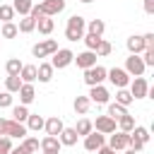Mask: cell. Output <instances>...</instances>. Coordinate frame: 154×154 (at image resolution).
<instances>
[{"label": "cell", "instance_id": "cell-15", "mask_svg": "<svg viewBox=\"0 0 154 154\" xmlns=\"http://www.w3.org/2000/svg\"><path fill=\"white\" fill-rule=\"evenodd\" d=\"M19 101L24 103V106H29L34 99H36V89H34V84L31 82H22V87H19Z\"/></svg>", "mask_w": 154, "mask_h": 154}, {"label": "cell", "instance_id": "cell-41", "mask_svg": "<svg viewBox=\"0 0 154 154\" xmlns=\"http://www.w3.org/2000/svg\"><path fill=\"white\" fill-rule=\"evenodd\" d=\"M10 149H12V137L0 135V154H10Z\"/></svg>", "mask_w": 154, "mask_h": 154}, {"label": "cell", "instance_id": "cell-24", "mask_svg": "<svg viewBox=\"0 0 154 154\" xmlns=\"http://www.w3.org/2000/svg\"><path fill=\"white\" fill-rule=\"evenodd\" d=\"M89 106H91L89 96H77V99H75V103H72V108H75V113H77V116H84V113L89 111Z\"/></svg>", "mask_w": 154, "mask_h": 154}, {"label": "cell", "instance_id": "cell-44", "mask_svg": "<svg viewBox=\"0 0 154 154\" xmlns=\"http://www.w3.org/2000/svg\"><path fill=\"white\" fill-rule=\"evenodd\" d=\"M144 46L147 48H154V34H144Z\"/></svg>", "mask_w": 154, "mask_h": 154}, {"label": "cell", "instance_id": "cell-40", "mask_svg": "<svg viewBox=\"0 0 154 154\" xmlns=\"http://www.w3.org/2000/svg\"><path fill=\"white\" fill-rule=\"evenodd\" d=\"M0 19H2V22H12V19H14L12 5H0Z\"/></svg>", "mask_w": 154, "mask_h": 154}, {"label": "cell", "instance_id": "cell-46", "mask_svg": "<svg viewBox=\"0 0 154 154\" xmlns=\"http://www.w3.org/2000/svg\"><path fill=\"white\" fill-rule=\"evenodd\" d=\"M96 152H99V154H118L116 149H111V147H106V144H101V147H99Z\"/></svg>", "mask_w": 154, "mask_h": 154}, {"label": "cell", "instance_id": "cell-18", "mask_svg": "<svg viewBox=\"0 0 154 154\" xmlns=\"http://www.w3.org/2000/svg\"><path fill=\"white\" fill-rule=\"evenodd\" d=\"M125 46H128V51L130 53H135V55H140L147 46H144V36H130L128 41H125Z\"/></svg>", "mask_w": 154, "mask_h": 154}, {"label": "cell", "instance_id": "cell-52", "mask_svg": "<svg viewBox=\"0 0 154 154\" xmlns=\"http://www.w3.org/2000/svg\"><path fill=\"white\" fill-rule=\"evenodd\" d=\"M0 38H2V36H0Z\"/></svg>", "mask_w": 154, "mask_h": 154}, {"label": "cell", "instance_id": "cell-27", "mask_svg": "<svg viewBox=\"0 0 154 154\" xmlns=\"http://www.w3.org/2000/svg\"><path fill=\"white\" fill-rule=\"evenodd\" d=\"M19 87H22V79H19V75H7V79H5V91H10V94H17V91H19Z\"/></svg>", "mask_w": 154, "mask_h": 154}, {"label": "cell", "instance_id": "cell-38", "mask_svg": "<svg viewBox=\"0 0 154 154\" xmlns=\"http://www.w3.org/2000/svg\"><path fill=\"white\" fill-rule=\"evenodd\" d=\"M22 144L26 147V152H29V154H36V152L41 149V144H38V140H36V137H29V135H26V137L22 140Z\"/></svg>", "mask_w": 154, "mask_h": 154}, {"label": "cell", "instance_id": "cell-34", "mask_svg": "<svg viewBox=\"0 0 154 154\" xmlns=\"http://www.w3.org/2000/svg\"><path fill=\"white\" fill-rule=\"evenodd\" d=\"M111 51H113V46H111V43H108L106 38H101L94 53H96V58H106V55H111Z\"/></svg>", "mask_w": 154, "mask_h": 154}, {"label": "cell", "instance_id": "cell-49", "mask_svg": "<svg viewBox=\"0 0 154 154\" xmlns=\"http://www.w3.org/2000/svg\"><path fill=\"white\" fill-rule=\"evenodd\" d=\"M123 152H125V154H140V152H135V149H130V147H128V149H123Z\"/></svg>", "mask_w": 154, "mask_h": 154}, {"label": "cell", "instance_id": "cell-12", "mask_svg": "<svg viewBox=\"0 0 154 154\" xmlns=\"http://www.w3.org/2000/svg\"><path fill=\"white\" fill-rule=\"evenodd\" d=\"M108 89L103 84H96V87H89V101L91 103H108Z\"/></svg>", "mask_w": 154, "mask_h": 154}, {"label": "cell", "instance_id": "cell-19", "mask_svg": "<svg viewBox=\"0 0 154 154\" xmlns=\"http://www.w3.org/2000/svg\"><path fill=\"white\" fill-rule=\"evenodd\" d=\"M36 79L43 82V84L51 82V79H53V65H51V63H41V65L36 67Z\"/></svg>", "mask_w": 154, "mask_h": 154}, {"label": "cell", "instance_id": "cell-1", "mask_svg": "<svg viewBox=\"0 0 154 154\" xmlns=\"http://www.w3.org/2000/svg\"><path fill=\"white\" fill-rule=\"evenodd\" d=\"M84 34H87V19L82 14H72L65 24V38L67 41H82Z\"/></svg>", "mask_w": 154, "mask_h": 154}, {"label": "cell", "instance_id": "cell-35", "mask_svg": "<svg viewBox=\"0 0 154 154\" xmlns=\"http://www.w3.org/2000/svg\"><path fill=\"white\" fill-rule=\"evenodd\" d=\"M22 60L19 58H10L7 63H5V70H7V75H19V70H22Z\"/></svg>", "mask_w": 154, "mask_h": 154}, {"label": "cell", "instance_id": "cell-37", "mask_svg": "<svg viewBox=\"0 0 154 154\" xmlns=\"http://www.w3.org/2000/svg\"><path fill=\"white\" fill-rule=\"evenodd\" d=\"M130 135H135L142 144H147V142H149V130H147V128H142V125H135V128L130 130Z\"/></svg>", "mask_w": 154, "mask_h": 154}, {"label": "cell", "instance_id": "cell-6", "mask_svg": "<svg viewBox=\"0 0 154 154\" xmlns=\"http://www.w3.org/2000/svg\"><path fill=\"white\" fill-rule=\"evenodd\" d=\"M106 79H111V84L118 87V89H123V87L130 84V75H128L123 67H111V70H106Z\"/></svg>", "mask_w": 154, "mask_h": 154}, {"label": "cell", "instance_id": "cell-29", "mask_svg": "<svg viewBox=\"0 0 154 154\" xmlns=\"http://www.w3.org/2000/svg\"><path fill=\"white\" fill-rule=\"evenodd\" d=\"M103 29H106V24H103V19H91V22H87V34H94V36H101V34H103Z\"/></svg>", "mask_w": 154, "mask_h": 154}, {"label": "cell", "instance_id": "cell-5", "mask_svg": "<svg viewBox=\"0 0 154 154\" xmlns=\"http://www.w3.org/2000/svg\"><path fill=\"white\" fill-rule=\"evenodd\" d=\"M55 51H58V41H55V38H46V41L36 43V46L31 48V55H34V58H48V55H53Z\"/></svg>", "mask_w": 154, "mask_h": 154}, {"label": "cell", "instance_id": "cell-21", "mask_svg": "<svg viewBox=\"0 0 154 154\" xmlns=\"http://www.w3.org/2000/svg\"><path fill=\"white\" fill-rule=\"evenodd\" d=\"M38 144H41V152H60V147H63V144H60V140H58V137H53V135H46Z\"/></svg>", "mask_w": 154, "mask_h": 154}, {"label": "cell", "instance_id": "cell-32", "mask_svg": "<svg viewBox=\"0 0 154 154\" xmlns=\"http://www.w3.org/2000/svg\"><path fill=\"white\" fill-rule=\"evenodd\" d=\"M31 5H34L31 0H14V2H12V10H14V12H19L22 17H26V14H29V10H31Z\"/></svg>", "mask_w": 154, "mask_h": 154}, {"label": "cell", "instance_id": "cell-9", "mask_svg": "<svg viewBox=\"0 0 154 154\" xmlns=\"http://www.w3.org/2000/svg\"><path fill=\"white\" fill-rule=\"evenodd\" d=\"M91 125H94V130L101 132V135H111V132H116V120H113L111 116H99Z\"/></svg>", "mask_w": 154, "mask_h": 154}, {"label": "cell", "instance_id": "cell-36", "mask_svg": "<svg viewBox=\"0 0 154 154\" xmlns=\"http://www.w3.org/2000/svg\"><path fill=\"white\" fill-rule=\"evenodd\" d=\"M125 113H128V108H125V106H120V103H108V113H106V116H111L113 120H118V118H120V116H125Z\"/></svg>", "mask_w": 154, "mask_h": 154}, {"label": "cell", "instance_id": "cell-42", "mask_svg": "<svg viewBox=\"0 0 154 154\" xmlns=\"http://www.w3.org/2000/svg\"><path fill=\"white\" fill-rule=\"evenodd\" d=\"M128 147H130V149H135V152H142V149H144V144H142L135 135H130V137H128Z\"/></svg>", "mask_w": 154, "mask_h": 154}, {"label": "cell", "instance_id": "cell-33", "mask_svg": "<svg viewBox=\"0 0 154 154\" xmlns=\"http://www.w3.org/2000/svg\"><path fill=\"white\" fill-rule=\"evenodd\" d=\"M118 128H120L123 132H130V130L135 128V118H132L130 113H125V116H120V118H118Z\"/></svg>", "mask_w": 154, "mask_h": 154}, {"label": "cell", "instance_id": "cell-8", "mask_svg": "<svg viewBox=\"0 0 154 154\" xmlns=\"http://www.w3.org/2000/svg\"><path fill=\"white\" fill-rule=\"evenodd\" d=\"M147 89H149V82L144 79V77H135L132 82H130V94H132V99H147Z\"/></svg>", "mask_w": 154, "mask_h": 154}, {"label": "cell", "instance_id": "cell-10", "mask_svg": "<svg viewBox=\"0 0 154 154\" xmlns=\"http://www.w3.org/2000/svg\"><path fill=\"white\" fill-rule=\"evenodd\" d=\"M128 137H130V132H123V130L111 132V137H108V147L116 149V152H123V149H128Z\"/></svg>", "mask_w": 154, "mask_h": 154}, {"label": "cell", "instance_id": "cell-14", "mask_svg": "<svg viewBox=\"0 0 154 154\" xmlns=\"http://www.w3.org/2000/svg\"><path fill=\"white\" fill-rule=\"evenodd\" d=\"M26 132H29V130H26V125H24V123H17V120H12V118L7 120V132H5L7 137L24 140V137H26Z\"/></svg>", "mask_w": 154, "mask_h": 154}, {"label": "cell", "instance_id": "cell-3", "mask_svg": "<svg viewBox=\"0 0 154 154\" xmlns=\"http://www.w3.org/2000/svg\"><path fill=\"white\" fill-rule=\"evenodd\" d=\"M72 58H75V53H72L70 48H58V51L51 55V65H53V70H63V67L72 65Z\"/></svg>", "mask_w": 154, "mask_h": 154}, {"label": "cell", "instance_id": "cell-23", "mask_svg": "<svg viewBox=\"0 0 154 154\" xmlns=\"http://www.w3.org/2000/svg\"><path fill=\"white\" fill-rule=\"evenodd\" d=\"M19 79L22 82H36V65H22V70H19Z\"/></svg>", "mask_w": 154, "mask_h": 154}, {"label": "cell", "instance_id": "cell-47", "mask_svg": "<svg viewBox=\"0 0 154 154\" xmlns=\"http://www.w3.org/2000/svg\"><path fill=\"white\" fill-rule=\"evenodd\" d=\"M10 154H29V152H26V147H24V144H19V147H12V149H10Z\"/></svg>", "mask_w": 154, "mask_h": 154}, {"label": "cell", "instance_id": "cell-17", "mask_svg": "<svg viewBox=\"0 0 154 154\" xmlns=\"http://www.w3.org/2000/svg\"><path fill=\"white\" fill-rule=\"evenodd\" d=\"M58 140H60V144H65V147H75L77 140H79V135L75 132V128H63L60 135H58Z\"/></svg>", "mask_w": 154, "mask_h": 154}, {"label": "cell", "instance_id": "cell-13", "mask_svg": "<svg viewBox=\"0 0 154 154\" xmlns=\"http://www.w3.org/2000/svg\"><path fill=\"white\" fill-rule=\"evenodd\" d=\"M72 63H77V67L87 70V67L96 65V53H94V51H84V53H77V55L72 58Z\"/></svg>", "mask_w": 154, "mask_h": 154}, {"label": "cell", "instance_id": "cell-48", "mask_svg": "<svg viewBox=\"0 0 154 154\" xmlns=\"http://www.w3.org/2000/svg\"><path fill=\"white\" fill-rule=\"evenodd\" d=\"M7 132V118H0V135Z\"/></svg>", "mask_w": 154, "mask_h": 154}, {"label": "cell", "instance_id": "cell-20", "mask_svg": "<svg viewBox=\"0 0 154 154\" xmlns=\"http://www.w3.org/2000/svg\"><path fill=\"white\" fill-rule=\"evenodd\" d=\"M24 123H26V130H31V132H38V130H43V123H46V118H43V116H38V113H29V118H26Z\"/></svg>", "mask_w": 154, "mask_h": 154}, {"label": "cell", "instance_id": "cell-39", "mask_svg": "<svg viewBox=\"0 0 154 154\" xmlns=\"http://www.w3.org/2000/svg\"><path fill=\"white\" fill-rule=\"evenodd\" d=\"M82 41L87 43V51H96V46H99L101 36H94V34H84V36H82Z\"/></svg>", "mask_w": 154, "mask_h": 154}, {"label": "cell", "instance_id": "cell-16", "mask_svg": "<svg viewBox=\"0 0 154 154\" xmlns=\"http://www.w3.org/2000/svg\"><path fill=\"white\" fill-rule=\"evenodd\" d=\"M63 128H65V123H63L58 116H51V118H46V123H43V130H46V135H53V137H58Z\"/></svg>", "mask_w": 154, "mask_h": 154}, {"label": "cell", "instance_id": "cell-25", "mask_svg": "<svg viewBox=\"0 0 154 154\" xmlns=\"http://www.w3.org/2000/svg\"><path fill=\"white\" fill-rule=\"evenodd\" d=\"M17 29H19L22 34H31V31L36 29V19L26 14V17H22V19H19V24H17Z\"/></svg>", "mask_w": 154, "mask_h": 154}, {"label": "cell", "instance_id": "cell-50", "mask_svg": "<svg viewBox=\"0 0 154 154\" xmlns=\"http://www.w3.org/2000/svg\"><path fill=\"white\" fill-rule=\"evenodd\" d=\"M43 154H60V152H43Z\"/></svg>", "mask_w": 154, "mask_h": 154}, {"label": "cell", "instance_id": "cell-2", "mask_svg": "<svg viewBox=\"0 0 154 154\" xmlns=\"http://www.w3.org/2000/svg\"><path fill=\"white\" fill-rule=\"evenodd\" d=\"M106 79V67L103 65H91L84 70V84L87 87H96V84H103Z\"/></svg>", "mask_w": 154, "mask_h": 154}, {"label": "cell", "instance_id": "cell-22", "mask_svg": "<svg viewBox=\"0 0 154 154\" xmlns=\"http://www.w3.org/2000/svg\"><path fill=\"white\" fill-rule=\"evenodd\" d=\"M36 29H38V34L48 36V34L55 29V22H53L51 17H38V19H36Z\"/></svg>", "mask_w": 154, "mask_h": 154}, {"label": "cell", "instance_id": "cell-4", "mask_svg": "<svg viewBox=\"0 0 154 154\" xmlns=\"http://www.w3.org/2000/svg\"><path fill=\"white\" fill-rule=\"evenodd\" d=\"M36 7L41 12V17H55L65 10V0H41Z\"/></svg>", "mask_w": 154, "mask_h": 154}, {"label": "cell", "instance_id": "cell-43", "mask_svg": "<svg viewBox=\"0 0 154 154\" xmlns=\"http://www.w3.org/2000/svg\"><path fill=\"white\" fill-rule=\"evenodd\" d=\"M12 106V94L10 91H0V108H7Z\"/></svg>", "mask_w": 154, "mask_h": 154}, {"label": "cell", "instance_id": "cell-11", "mask_svg": "<svg viewBox=\"0 0 154 154\" xmlns=\"http://www.w3.org/2000/svg\"><path fill=\"white\" fill-rule=\"evenodd\" d=\"M101 144H106V137H103L101 132L91 130L89 135H84V149H87V152H96Z\"/></svg>", "mask_w": 154, "mask_h": 154}, {"label": "cell", "instance_id": "cell-28", "mask_svg": "<svg viewBox=\"0 0 154 154\" xmlns=\"http://www.w3.org/2000/svg\"><path fill=\"white\" fill-rule=\"evenodd\" d=\"M91 130H94V125H91V120H89V118H79V120H77V125H75V132H77L79 137L89 135Z\"/></svg>", "mask_w": 154, "mask_h": 154}, {"label": "cell", "instance_id": "cell-26", "mask_svg": "<svg viewBox=\"0 0 154 154\" xmlns=\"http://www.w3.org/2000/svg\"><path fill=\"white\" fill-rule=\"evenodd\" d=\"M17 34H19V29H17L14 22H2V26H0V36L2 38H14Z\"/></svg>", "mask_w": 154, "mask_h": 154}, {"label": "cell", "instance_id": "cell-31", "mask_svg": "<svg viewBox=\"0 0 154 154\" xmlns=\"http://www.w3.org/2000/svg\"><path fill=\"white\" fill-rule=\"evenodd\" d=\"M29 118V108L24 106V103H19V106H14L12 108V120H17V123H24Z\"/></svg>", "mask_w": 154, "mask_h": 154}, {"label": "cell", "instance_id": "cell-51", "mask_svg": "<svg viewBox=\"0 0 154 154\" xmlns=\"http://www.w3.org/2000/svg\"><path fill=\"white\" fill-rule=\"evenodd\" d=\"M79 2H94V0H79Z\"/></svg>", "mask_w": 154, "mask_h": 154}, {"label": "cell", "instance_id": "cell-7", "mask_svg": "<svg viewBox=\"0 0 154 154\" xmlns=\"http://www.w3.org/2000/svg\"><path fill=\"white\" fill-rule=\"evenodd\" d=\"M128 75H135V77H142L144 75V70H147V65L142 63V58L140 55H135V53H130V58L125 60V67H123Z\"/></svg>", "mask_w": 154, "mask_h": 154}, {"label": "cell", "instance_id": "cell-30", "mask_svg": "<svg viewBox=\"0 0 154 154\" xmlns=\"http://www.w3.org/2000/svg\"><path fill=\"white\" fill-rule=\"evenodd\" d=\"M132 101H135V99H132V94H130V91H128L125 87L116 91V103H120V106H125V108H128V106H130Z\"/></svg>", "mask_w": 154, "mask_h": 154}, {"label": "cell", "instance_id": "cell-45", "mask_svg": "<svg viewBox=\"0 0 154 154\" xmlns=\"http://www.w3.org/2000/svg\"><path fill=\"white\" fill-rule=\"evenodd\" d=\"M144 12L147 14H154V0H144Z\"/></svg>", "mask_w": 154, "mask_h": 154}]
</instances>
